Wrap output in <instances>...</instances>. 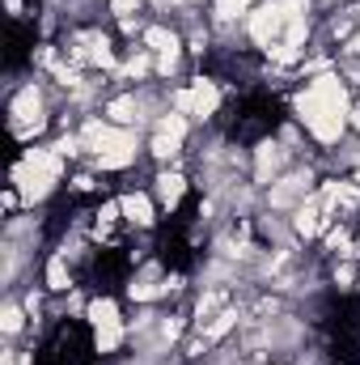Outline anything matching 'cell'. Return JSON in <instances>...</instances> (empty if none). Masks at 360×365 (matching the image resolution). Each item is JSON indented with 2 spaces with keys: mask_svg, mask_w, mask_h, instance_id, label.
Returning <instances> with one entry per match:
<instances>
[{
  "mask_svg": "<svg viewBox=\"0 0 360 365\" xmlns=\"http://www.w3.org/2000/svg\"><path fill=\"white\" fill-rule=\"evenodd\" d=\"M179 145H182V136H170V132L157 128V136H153V158L170 162V158H179Z\"/></svg>",
  "mask_w": 360,
  "mask_h": 365,
  "instance_id": "obj_18",
  "label": "cell"
},
{
  "mask_svg": "<svg viewBox=\"0 0 360 365\" xmlns=\"http://www.w3.org/2000/svg\"><path fill=\"white\" fill-rule=\"evenodd\" d=\"M85 314H90V323H93V327H110V323H119V306H115L110 297H93Z\"/></svg>",
  "mask_w": 360,
  "mask_h": 365,
  "instance_id": "obj_14",
  "label": "cell"
},
{
  "mask_svg": "<svg viewBox=\"0 0 360 365\" xmlns=\"http://www.w3.org/2000/svg\"><path fill=\"white\" fill-rule=\"evenodd\" d=\"M352 280H356V272H352L348 264H344V268H335V284H339V289H352Z\"/></svg>",
  "mask_w": 360,
  "mask_h": 365,
  "instance_id": "obj_22",
  "label": "cell"
},
{
  "mask_svg": "<svg viewBox=\"0 0 360 365\" xmlns=\"http://www.w3.org/2000/svg\"><path fill=\"white\" fill-rule=\"evenodd\" d=\"M297 110H301V123L314 132V140L322 145H335L344 136V123H348V90L335 73H322L314 77L305 93L297 98Z\"/></svg>",
  "mask_w": 360,
  "mask_h": 365,
  "instance_id": "obj_1",
  "label": "cell"
},
{
  "mask_svg": "<svg viewBox=\"0 0 360 365\" xmlns=\"http://www.w3.org/2000/svg\"><path fill=\"white\" fill-rule=\"evenodd\" d=\"M174 106H179L182 115H199V119H208V115H216V106H221V90L212 86V81H191L186 90L174 93Z\"/></svg>",
  "mask_w": 360,
  "mask_h": 365,
  "instance_id": "obj_5",
  "label": "cell"
},
{
  "mask_svg": "<svg viewBox=\"0 0 360 365\" xmlns=\"http://www.w3.org/2000/svg\"><path fill=\"white\" fill-rule=\"evenodd\" d=\"M144 47L157 51V56H179V34L166 30V26H149L144 30Z\"/></svg>",
  "mask_w": 360,
  "mask_h": 365,
  "instance_id": "obj_13",
  "label": "cell"
},
{
  "mask_svg": "<svg viewBox=\"0 0 360 365\" xmlns=\"http://www.w3.org/2000/svg\"><path fill=\"white\" fill-rule=\"evenodd\" d=\"M348 47H352V51L360 56V34H352V43H348Z\"/></svg>",
  "mask_w": 360,
  "mask_h": 365,
  "instance_id": "obj_23",
  "label": "cell"
},
{
  "mask_svg": "<svg viewBox=\"0 0 360 365\" xmlns=\"http://www.w3.org/2000/svg\"><path fill=\"white\" fill-rule=\"evenodd\" d=\"M352 123H356V128H360V106H356V110H352Z\"/></svg>",
  "mask_w": 360,
  "mask_h": 365,
  "instance_id": "obj_24",
  "label": "cell"
},
{
  "mask_svg": "<svg viewBox=\"0 0 360 365\" xmlns=\"http://www.w3.org/2000/svg\"><path fill=\"white\" fill-rule=\"evenodd\" d=\"M73 56H77L81 64H97V68H110V64H115V51H110V38H106V34H85V38L73 47Z\"/></svg>",
  "mask_w": 360,
  "mask_h": 365,
  "instance_id": "obj_7",
  "label": "cell"
},
{
  "mask_svg": "<svg viewBox=\"0 0 360 365\" xmlns=\"http://www.w3.org/2000/svg\"><path fill=\"white\" fill-rule=\"evenodd\" d=\"M250 9V0H216V17L221 21H233V17H242Z\"/></svg>",
  "mask_w": 360,
  "mask_h": 365,
  "instance_id": "obj_19",
  "label": "cell"
},
{
  "mask_svg": "<svg viewBox=\"0 0 360 365\" xmlns=\"http://www.w3.org/2000/svg\"><path fill=\"white\" fill-rule=\"evenodd\" d=\"M119 208H123V221L127 225H140V230H149L157 217H153V200L149 195H140V191H132V195H123L119 200Z\"/></svg>",
  "mask_w": 360,
  "mask_h": 365,
  "instance_id": "obj_10",
  "label": "cell"
},
{
  "mask_svg": "<svg viewBox=\"0 0 360 365\" xmlns=\"http://www.w3.org/2000/svg\"><path fill=\"white\" fill-rule=\"evenodd\" d=\"M4 331H9V336L21 331V310H17V306H4Z\"/></svg>",
  "mask_w": 360,
  "mask_h": 365,
  "instance_id": "obj_20",
  "label": "cell"
},
{
  "mask_svg": "<svg viewBox=\"0 0 360 365\" xmlns=\"http://www.w3.org/2000/svg\"><path fill=\"white\" fill-rule=\"evenodd\" d=\"M13 128H17L21 136H30V132L43 128V98H38L34 86H26V90L13 98Z\"/></svg>",
  "mask_w": 360,
  "mask_h": 365,
  "instance_id": "obj_6",
  "label": "cell"
},
{
  "mask_svg": "<svg viewBox=\"0 0 360 365\" xmlns=\"http://www.w3.org/2000/svg\"><path fill=\"white\" fill-rule=\"evenodd\" d=\"M123 344V323H110V327H93V349L97 353H115Z\"/></svg>",
  "mask_w": 360,
  "mask_h": 365,
  "instance_id": "obj_16",
  "label": "cell"
},
{
  "mask_svg": "<svg viewBox=\"0 0 360 365\" xmlns=\"http://www.w3.org/2000/svg\"><path fill=\"white\" fill-rule=\"evenodd\" d=\"M60 179V153H51V149H30L17 166H13V182H17V191L34 204V200H43L51 187Z\"/></svg>",
  "mask_w": 360,
  "mask_h": 365,
  "instance_id": "obj_3",
  "label": "cell"
},
{
  "mask_svg": "<svg viewBox=\"0 0 360 365\" xmlns=\"http://www.w3.org/2000/svg\"><path fill=\"white\" fill-rule=\"evenodd\" d=\"M47 284H51L55 293H64V289L73 284V276H68V259H64V255H55V259L47 264Z\"/></svg>",
  "mask_w": 360,
  "mask_h": 365,
  "instance_id": "obj_17",
  "label": "cell"
},
{
  "mask_svg": "<svg viewBox=\"0 0 360 365\" xmlns=\"http://www.w3.org/2000/svg\"><path fill=\"white\" fill-rule=\"evenodd\" d=\"M106 115H110V123L127 128L132 119H140V106H136V98H115V102L106 106Z\"/></svg>",
  "mask_w": 360,
  "mask_h": 365,
  "instance_id": "obj_15",
  "label": "cell"
},
{
  "mask_svg": "<svg viewBox=\"0 0 360 365\" xmlns=\"http://www.w3.org/2000/svg\"><path fill=\"white\" fill-rule=\"evenodd\" d=\"M297 234L301 238H318L322 234V225H327V208H322V200H305V204H297Z\"/></svg>",
  "mask_w": 360,
  "mask_h": 365,
  "instance_id": "obj_9",
  "label": "cell"
},
{
  "mask_svg": "<svg viewBox=\"0 0 360 365\" xmlns=\"http://www.w3.org/2000/svg\"><path fill=\"white\" fill-rule=\"evenodd\" d=\"M280 166H284V149H280L275 140H263V145L255 149V179L271 182L275 175H280Z\"/></svg>",
  "mask_w": 360,
  "mask_h": 365,
  "instance_id": "obj_11",
  "label": "cell"
},
{
  "mask_svg": "<svg viewBox=\"0 0 360 365\" xmlns=\"http://www.w3.org/2000/svg\"><path fill=\"white\" fill-rule=\"evenodd\" d=\"M182 195H186V179H182V175H174V170L157 175V204H162V208H179Z\"/></svg>",
  "mask_w": 360,
  "mask_h": 365,
  "instance_id": "obj_12",
  "label": "cell"
},
{
  "mask_svg": "<svg viewBox=\"0 0 360 365\" xmlns=\"http://www.w3.org/2000/svg\"><path fill=\"white\" fill-rule=\"evenodd\" d=\"M81 145L93 153V162H97L102 170H123V166L136 158V136H132L127 128H119V123H102V119L85 123Z\"/></svg>",
  "mask_w": 360,
  "mask_h": 365,
  "instance_id": "obj_2",
  "label": "cell"
},
{
  "mask_svg": "<svg viewBox=\"0 0 360 365\" xmlns=\"http://www.w3.org/2000/svg\"><path fill=\"white\" fill-rule=\"evenodd\" d=\"M149 73V56H132L127 60V77H144Z\"/></svg>",
  "mask_w": 360,
  "mask_h": 365,
  "instance_id": "obj_21",
  "label": "cell"
},
{
  "mask_svg": "<svg viewBox=\"0 0 360 365\" xmlns=\"http://www.w3.org/2000/svg\"><path fill=\"white\" fill-rule=\"evenodd\" d=\"M297 13H305V0H268V4H259V9L246 17V30H250V38H255L263 51H271V47L284 38L288 21H292Z\"/></svg>",
  "mask_w": 360,
  "mask_h": 365,
  "instance_id": "obj_4",
  "label": "cell"
},
{
  "mask_svg": "<svg viewBox=\"0 0 360 365\" xmlns=\"http://www.w3.org/2000/svg\"><path fill=\"white\" fill-rule=\"evenodd\" d=\"M305 191H309V175H288L271 187V208H292V204H305Z\"/></svg>",
  "mask_w": 360,
  "mask_h": 365,
  "instance_id": "obj_8",
  "label": "cell"
}]
</instances>
